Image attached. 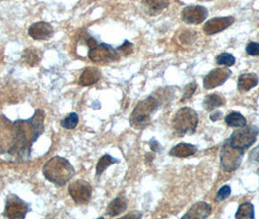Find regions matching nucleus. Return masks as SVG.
Here are the masks:
<instances>
[{
	"label": "nucleus",
	"instance_id": "obj_8",
	"mask_svg": "<svg viewBox=\"0 0 259 219\" xmlns=\"http://www.w3.org/2000/svg\"><path fill=\"white\" fill-rule=\"evenodd\" d=\"M89 58L97 63H108L119 59V53L112 46L101 43L89 50Z\"/></svg>",
	"mask_w": 259,
	"mask_h": 219
},
{
	"label": "nucleus",
	"instance_id": "obj_34",
	"mask_svg": "<svg viewBox=\"0 0 259 219\" xmlns=\"http://www.w3.org/2000/svg\"><path fill=\"white\" fill-rule=\"evenodd\" d=\"M221 117H222V113H221L220 111H214V112H212L211 115H210V120H211L212 122H216V121L220 120Z\"/></svg>",
	"mask_w": 259,
	"mask_h": 219
},
{
	"label": "nucleus",
	"instance_id": "obj_28",
	"mask_svg": "<svg viewBox=\"0 0 259 219\" xmlns=\"http://www.w3.org/2000/svg\"><path fill=\"white\" fill-rule=\"evenodd\" d=\"M230 194H231V187L229 185H224L217 192L216 197H215V201L216 202L224 201L230 196Z\"/></svg>",
	"mask_w": 259,
	"mask_h": 219
},
{
	"label": "nucleus",
	"instance_id": "obj_21",
	"mask_svg": "<svg viewBox=\"0 0 259 219\" xmlns=\"http://www.w3.org/2000/svg\"><path fill=\"white\" fill-rule=\"evenodd\" d=\"M236 219H252L256 218L255 216V207L252 203L246 202L239 206L237 213L235 214Z\"/></svg>",
	"mask_w": 259,
	"mask_h": 219
},
{
	"label": "nucleus",
	"instance_id": "obj_29",
	"mask_svg": "<svg viewBox=\"0 0 259 219\" xmlns=\"http://www.w3.org/2000/svg\"><path fill=\"white\" fill-rule=\"evenodd\" d=\"M132 49H133V44L128 40H125L124 43L117 48V51L120 52L122 55H128L132 52Z\"/></svg>",
	"mask_w": 259,
	"mask_h": 219
},
{
	"label": "nucleus",
	"instance_id": "obj_35",
	"mask_svg": "<svg viewBox=\"0 0 259 219\" xmlns=\"http://www.w3.org/2000/svg\"><path fill=\"white\" fill-rule=\"evenodd\" d=\"M87 45L91 49V48H94L96 45H98V42H97V40L95 38H89L88 41H87Z\"/></svg>",
	"mask_w": 259,
	"mask_h": 219
},
{
	"label": "nucleus",
	"instance_id": "obj_19",
	"mask_svg": "<svg viewBox=\"0 0 259 219\" xmlns=\"http://www.w3.org/2000/svg\"><path fill=\"white\" fill-rule=\"evenodd\" d=\"M22 59L24 63H26L28 66L33 67L39 64L41 59V53L39 50L35 48H27L22 55Z\"/></svg>",
	"mask_w": 259,
	"mask_h": 219
},
{
	"label": "nucleus",
	"instance_id": "obj_17",
	"mask_svg": "<svg viewBox=\"0 0 259 219\" xmlns=\"http://www.w3.org/2000/svg\"><path fill=\"white\" fill-rule=\"evenodd\" d=\"M128 205L123 197H117L113 199L106 208V215L109 217H116L126 211Z\"/></svg>",
	"mask_w": 259,
	"mask_h": 219
},
{
	"label": "nucleus",
	"instance_id": "obj_15",
	"mask_svg": "<svg viewBox=\"0 0 259 219\" xmlns=\"http://www.w3.org/2000/svg\"><path fill=\"white\" fill-rule=\"evenodd\" d=\"M102 77L101 71L97 67H87L83 70L79 78V84L85 87L92 86L99 82Z\"/></svg>",
	"mask_w": 259,
	"mask_h": 219
},
{
	"label": "nucleus",
	"instance_id": "obj_32",
	"mask_svg": "<svg viewBox=\"0 0 259 219\" xmlns=\"http://www.w3.org/2000/svg\"><path fill=\"white\" fill-rule=\"evenodd\" d=\"M149 144H150V148H151L152 151H154V152H161L162 147H161L160 143H159L156 139L152 138V139L149 141Z\"/></svg>",
	"mask_w": 259,
	"mask_h": 219
},
{
	"label": "nucleus",
	"instance_id": "obj_25",
	"mask_svg": "<svg viewBox=\"0 0 259 219\" xmlns=\"http://www.w3.org/2000/svg\"><path fill=\"white\" fill-rule=\"evenodd\" d=\"M79 123V116L77 113H70L65 119L61 121V126L66 130H74Z\"/></svg>",
	"mask_w": 259,
	"mask_h": 219
},
{
	"label": "nucleus",
	"instance_id": "obj_2",
	"mask_svg": "<svg viewBox=\"0 0 259 219\" xmlns=\"http://www.w3.org/2000/svg\"><path fill=\"white\" fill-rule=\"evenodd\" d=\"M44 177L57 186L65 185L75 175L76 171L71 163L61 156H54L42 167Z\"/></svg>",
	"mask_w": 259,
	"mask_h": 219
},
{
	"label": "nucleus",
	"instance_id": "obj_4",
	"mask_svg": "<svg viewBox=\"0 0 259 219\" xmlns=\"http://www.w3.org/2000/svg\"><path fill=\"white\" fill-rule=\"evenodd\" d=\"M199 117L197 112L190 108H182L173 119V129L178 137L193 135L198 127Z\"/></svg>",
	"mask_w": 259,
	"mask_h": 219
},
{
	"label": "nucleus",
	"instance_id": "obj_16",
	"mask_svg": "<svg viewBox=\"0 0 259 219\" xmlns=\"http://www.w3.org/2000/svg\"><path fill=\"white\" fill-rule=\"evenodd\" d=\"M198 151L197 146L189 143L182 142L173 147L170 151V155L178 158H186L194 155Z\"/></svg>",
	"mask_w": 259,
	"mask_h": 219
},
{
	"label": "nucleus",
	"instance_id": "obj_3",
	"mask_svg": "<svg viewBox=\"0 0 259 219\" xmlns=\"http://www.w3.org/2000/svg\"><path fill=\"white\" fill-rule=\"evenodd\" d=\"M159 107V101L151 96L139 102L130 116V125L135 130H143L149 126L151 117Z\"/></svg>",
	"mask_w": 259,
	"mask_h": 219
},
{
	"label": "nucleus",
	"instance_id": "obj_36",
	"mask_svg": "<svg viewBox=\"0 0 259 219\" xmlns=\"http://www.w3.org/2000/svg\"></svg>",
	"mask_w": 259,
	"mask_h": 219
},
{
	"label": "nucleus",
	"instance_id": "obj_9",
	"mask_svg": "<svg viewBox=\"0 0 259 219\" xmlns=\"http://www.w3.org/2000/svg\"><path fill=\"white\" fill-rule=\"evenodd\" d=\"M68 193L76 204L83 205L87 204L91 200L93 188L88 181L78 179L69 185Z\"/></svg>",
	"mask_w": 259,
	"mask_h": 219
},
{
	"label": "nucleus",
	"instance_id": "obj_10",
	"mask_svg": "<svg viewBox=\"0 0 259 219\" xmlns=\"http://www.w3.org/2000/svg\"><path fill=\"white\" fill-rule=\"evenodd\" d=\"M207 8L203 6H188L183 9L182 19L186 24L199 25L207 19Z\"/></svg>",
	"mask_w": 259,
	"mask_h": 219
},
{
	"label": "nucleus",
	"instance_id": "obj_26",
	"mask_svg": "<svg viewBox=\"0 0 259 219\" xmlns=\"http://www.w3.org/2000/svg\"><path fill=\"white\" fill-rule=\"evenodd\" d=\"M236 59L233 55L229 53H222L220 55H217L216 57V63L219 65H225V66H232L235 63Z\"/></svg>",
	"mask_w": 259,
	"mask_h": 219
},
{
	"label": "nucleus",
	"instance_id": "obj_23",
	"mask_svg": "<svg viewBox=\"0 0 259 219\" xmlns=\"http://www.w3.org/2000/svg\"><path fill=\"white\" fill-rule=\"evenodd\" d=\"M143 5L152 13H160L169 6V0H142Z\"/></svg>",
	"mask_w": 259,
	"mask_h": 219
},
{
	"label": "nucleus",
	"instance_id": "obj_1",
	"mask_svg": "<svg viewBox=\"0 0 259 219\" xmlns=\"http://www.w3.org/2000/svg\"><path fill=\"white\" fill-rule=\"evenodd\" d=\"M44 120L45 112L40 109L29 119L15 122L0 115V155L10 162H27L33 143L44 133Z\"/></svg>",
	"mask_w": 259,
	"mask_h": 219
},
{
	"label": "nucleus",
	"instance_id": "obj_18",
	"mask_svg": "<svg viewBox=\"0 0 259 219\" xmlns=\"http://www.w3.org/2000/svg\"><path fill=\"white\" fill-rule=\"evenodd\" d=\"M259 84V78L255 73H246L240 75L238 79V90L240 92H248Z\"/></svg>",
	"mask_w": 259,
	"mask_h": 219
},
{
	"label": "nucleus",
	"instance_id": "obj_33",
	"mask_svg": "<svg viewBox=\"0 0 259 219\" xmlns=\"http://www.w3.org/2000/svg\"><path fill=\"white\" fill-rule=\"evenodd\" d=\"M141 217H142V214L140 212L134 211V212H131L128 215L124 216L122 219H141Z\"/></svg>",
	"mask_w": 259,
	"mask_h": 219
},
{
	"label": "nucleus",
	"instance_id": "obj_12",
	"mask_svg": "<svg viewBox=\"0 0 259 219\" xmlns=\"http://www.w3.org/2000/svg\"><path fill=\"white\" fill-rule=\"evenodd\" d=\"M235 22L233 17H221V18H213L204 26V31L207 35L216 34L229 28Z\"/></svg>",
	"mask_w": 259,
	"mask_h": 219
},
{
	"label": "nucleus",
	"instance_id": "obj_20",
	"mask_svg": "<svg viewBox=\"0 0 259 219\" xmlns=\"http://www.w3.org/2000/svg\"><path fill=\"white\" fill-rule=\"evenodd\" d=\"M224 104H225L224 98L218 93L208 95L204 100V108L207 111H212L219 107H222Z\"/></svg>",
	"mask_w": 259,
	"mask_h": 219
},
{
	"label": "nucleus",
	"instance_id": "obj_13",
	"mask_svg": "<svg viewBox=\"0 0 259 219\" xmlns=\"http://www.w3.org/2000/svg\"><path fill=\"white\" fill-rule=\"evenodd\" d=\"M54 33L53 27L46 22H37L28 28V34L35 40H47Z\"/></svg>",
	"mask_w": 259,
	"mask_h": 219
},
{
	"label": "nucleus",
	"instance_id": "obj_6",
	"mask_svg": "<svg viewBox=\"0 0 259 219\" xmlns=\"http://www.w3.org/2000/svg\"><path fill=\"white\" fill-rule=\"evenodd\" d=\"M259 134V129L257 126L246 125L241 127V129L236 130L228 138V140L233 147L245 151L257 141Z\"/></svg>",
	"mask_w": 259,
	"mask_h": 219
},
{
	"label": "nucleus",
	"instance_id": "obj_30",
	"mask_svg": "<svg viewBox=\"0 0 259 219\" xmlns=\"http://www.w3.org/2000/svg\"><path fill=\"white\" fill-rule=\"evenodd\" d=\"M246 51L250 55L258 56L259 55V43H257V42L249 43L246 47Z\"/></svg>",
	"mask_w": 259,
	"mask_h": 219
},
{
	"label": "nucleus",
	"instance_id": "obj_14",
	"mask_svg": "<svg viewBox=\"0 0 259 219\" xmlns=\"http://www.w3.org/2000/svg\"><path fill=\"white\" fill-rule=\"evenodd\" d=\"M211 214V206L206 202H199L193 205L182 219H207Z\"/></svg>",
	"mask_w": 259,
	"mask_h": 219
},
{
	"label": "nucleus",
	"instance_id": "obj_27",
	"mask_svg": "<svg viewBox=\"0 0 259 219\" xmlns=\"http://www.w3.org/2000/svg\"><path fill=\"white\" fill-rule=\"evenodd\" d=\"M197 87H198V85L195 82L190 83V84L186 85L184 90H183V96L182 98V102L191 98L193 96V94L195 93V91L197 90Z\"/></svg>",
	"mask_w": 259,
	"mask_h": 219
},
{
	"label": "nucleus",
	"instance_id": "obj_11",
	"mask_svg": "<svg viewBox=\"0 0 259 219\" xmlns=\"http://www.w3.org/2000/svg\"><path fill=\"white\" fill-rule=\"evenodd\" d=\"M231 74L232 72L228 68H215L206 75L204 79V87L207 90L216 88L226 82Z\"/></svg>",
	"mask_w": 259,
	"mask_h": 219
},
{
	"label": "nucleus",
	"instance_id": "obj_5",
	"mask_svg": "<svg viewBox=\"0 0 259 219\" xmlns=\"http://www.w3.org/2000/svg\"><path fill=\"white\" fill-rule=\"evenodd\" d=\"M244 150L233 147L226 139L220 149V164L224 171L232 172L239 168L244 156Z\"/></svg>",
	"mask_w": 259,
	"mask_h": 219
},
{
	"label": "nucleus",
	"instance_id": "obj_22",
	"mask_svg": "<svg viewBox=\"0 0 259 219\" xmlns=\"http://www.w3.org/2000/svg\"><path fill=\"white\" fill-rule=\"evenodd\" d=\"M120 160L119 159H116L114 157H112L111 155L109 154H104V156L99 160L98 164H97V167H96V174L98 176H100L101 174L104 173V170L110 166L111 164H116V163H119Z\"/></svg>",
	"mask_w": 259,
	"mask_h": 219
},
{
	"label": "nucleus",
	"instance_id": "obj_31",
	"mask_svg": "<svg viewBox=\"0 0 259 219\" xmlns=\"http://www.w3.org/2000/svg\"><path fill=\"white\" fill-rule=\"evenodd\" d=\"M250 160L259 163V144L250 152Z\"/></svg>",
	"mask_w": 259,
	"mask_h": 219
},
{
	"label": "nucleus",
	"instance_id": "obj_7",
	"mask_svg": "<svg viewBox=\"0 0 259 219\" xmlns=\"http://www.w3.org/2000/svg\"><path fill=\"white\" fill-rule=\"evenodd\" d=\"M29 211H31V208L28 203L16 194H10L6 198L3 217L7 219H26Z\"/></svg>",
	"mask_w": 259,
	"mask_h": 219
},
{
	"label": "nucleus",
	"instance_id": "obj_24",
	"mask_svg": "<svg viewBox=\"0 0 259 219\" xmlns=\"http://www.w3.org/2000/svg\"><path fill=\"white\" fill-rule=\"evenodd\" d=\"M225 122L229 127H244L247 125L246 118L239 112H231L225 117Z\"/></svg>",
	"mask_w": 259,
	"mask_h": 219
}]
</instances>
